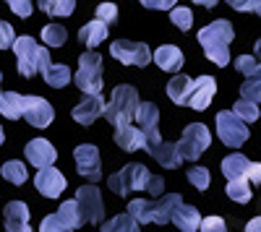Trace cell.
Wrapping results in <instances>:
<instances>
[{"label":"cell","mask_w":261,"mask_h":232,"mask_svg":"<svg viewBox=\"0 0 261 232\" xmlns=\"http://www.w3.org/2000/svg\"><path fill=\"white\" fill-rule=\"evenodd\" d=\"M246 232H261V217H253V219L246 224Z\"/></svg>","instance_id":"obj_48"},{"label":"cell","mask_w":261,"mask_h":232,"mask_svg":"<svg viewBox=\"0 0 261 232\" xmlns=\"http://www.w3.org/2000/svg\"><path fill=\"white\" fill-rule=\"evenodd\" d=\"M6 232H34L29 224V206L24 201H11L6 206Z\"/></svg>","instance_id":"obj_17"},{"label":"cell","mask_w":261,"mask_h":232,"mask_svg":"<svg viewBox=\"0 0 261 232\" xmlns=\"http://www.w3.org/2000/svg\"><path fill=\"white\" fill-rule=\"evenodd\" d=\"M136 120L141 125V133L146 136V146L162 141L160 138V131H157V123H160V110L154 102H139L136 107Z\"/></svg>","instance_id":"obj_15"},{"label":"cell","mask_w":261,"mask_h":232,"mask_svg":"<svg viewBox=\"0 0 261 232\" xmlns=\"http://www.w3.org/2000/svg\"><path fill=\"white\" fill-rule=\"evenodd\" d=\"M65 39H68V32H65L63 24H47L42 29V42H45L47 47H63Z\"/></svg>","instance_id":"obj_32"},{"label":"cell","mask_w":261,"mask_h":232,"mask_svg":"<svg viewBox=\"0 0 261 232\" xmlns=\"http://www.w3.org/2000/svg\"><path fill=\"white\" fill-rule=\"evenodd\" d=\"M0 112L8 120H18L24 112V94L16 92H0Z\"/></svg>","instance_id":"obj_25"},{"label":"cell","mask_w":261,"mask_h":232,"mask_svg":"<svg viewBox=\"0 0 261 232\" xmlns=\"http://www.w3.org/2000/svg\"><path fill=\"white\" fill-rule=\"evenodd\" d=\"M79 39H81V45H86L89 50H94L99 42L107 39V24H102L99 18L89 21V24H84V26L79 29Z\"/></svg>","instance_id":"obj_24"},{"label":"cell","mask_w":261,"mask_h":232,"mask_svg":"<svg viewBox=\"0 0 261 232\" xmlns=\"http://www.w3.org/2000/svg\"><path fill=\"white\" fill-rule=\"evenodd\" d=\"M110 55L115 60H120L123 66H136V68L149 66V60H151V50L144 45V42H128V39L113 42V45H110Z\"/></svg>","instance_id":"obj_9"},{"label":"cell","mask_w":261,"mask_h":232,"mask_svg":"<svg viewBox=\"0 0 261 232\" xmlns=\"http://www.w3.org/2000/svg\"><path fill=\"white\" fill-rule=\"evenodd\" d=\"M178 0H141V6L149 11H172Z\"/></svg>","instance_id":"obj_45"},{"label":"cell","mask_w":261,"mask_h":232,"mask_svg":"<svg viewBox=\"0 0 261 232\" xmlns=\"http://www.w3.org/2000/svg\"><path fill=\"white\" fill-rule=\"evenodd\" d=\"M170 21H172L178 29L188 32V29L193 26V13H191V8H172V11H170Z\"/></svg>","instance_id":"obj_37"},{"label":"cell","mask_w":261,"mask_h":232,"mask_svg":"<svg viewBox=\"0 0 261 232\" xmlns=\"http://www.w3.org/2000/svg\"><path fill=\"white\" fill-rule=\"evenodd\" d=\"M170 222L175 224L180 232H199V224H201V214L196 206H188V204H178L175 209H172L170 214Z\"/></svg>","instance_id":"obj_18"},{"label":"cell","mask_w":261,"mask_h":232,"mask_svg":"<svg viewBox=\"0 0 261 232\" xmlns=\"http://www.w3.org/2000/svg\"><path fill=\"white\" fill-rule=\"evenodd\" d=\"M188 183L196 188V191H206L209 183H212L209 170H206V167H191V170H188Z\"/></svg>","instance_id":"obj_36"},{"label":"cell","mask_w":261,"mask_h":232,"mask_svg":"<svg viewBox=\"0 0 261 232\" xmlns=\"http://www.w3.org/2000/svg\"><path fill=\"white\" fill-rule=\"evenodd\" d=\"M253 52H256V60H261V39L256 42V50H253Z\"/></svg>","instance_id":"obj_50"},{"label":"cell","mask_w":261,"mask_h":232,"mask_svg":"<svg viewBox=\"0 0 261 232\" xmlns=\"http://www.w3.org/2000/svg\"><path fill=\"white\" fill-rule=\"evenodd\" d=\"M180 204V196L178 193H167L162 196L160 201H146V198H134L128 204V214L134 217L139 224H165L170 222V214L172 209Z\"/></svg>","instance_id":"obj_3"},{"label":"cell","mask_w":261,"mask_h":232,"mask_svg":"<svg viewBox=\"0 0 261 232\" xmlns=\"http://www.w3.org/2000/svg\"><path fill=\"white\" fill-rule=\"evenodd\" d=\"M102 232H139V222L130 214H118L102 224Z\"/></svg>","instance_id":"obj_31"},{"label":"cell","mask_w":261,"mask_h":232,"mask_svg":"<svg viewBox=\"0 0 261 232\" xmlns=\"http://www.w3.org/2000/svg\"><path fill=\"white\" fill-rule=\"evenodd\" d=\"M162 191H165V180H162L160 175H151L149 183H146V193H151V196H162Z\"/></svg>","instance_id":"obj_46"},{"label":"cell","mask_w":261,"mask_h":232,"mask_svg":"<svg viewBox=\"0 0 261 232\" xmlns=\"http://www.w3.org/2000/svg\"><path fill=\"white\" fill-rule=\"evenodd\" d=\"M199 229H201V232H227L222 217H206V219H201Z\"/></svg>","instance_id":"obj_44"},{"label":"cell","mask_w":261,"mask_h":232,"mask_svg":"<svg viewBox=\"0 0 261 232\" xmlns=\"http://www.w3.org/2000/svg\"><path fill=\"white\" fill-rule=\"evenodd\" d=\"M13 42H16L13 26L8 24V21H0V50H8V47H13Z\"/></svg>","instance_id":"obj_43"},{"label":"cell","mask_w":261,"mask_h":232,"mask_svg":"<svg viewBox=\"0 0 261 232\" xmlns=\"http://www.w3.org/2000/svg\"><path fill=\"white\" fill-rule=\"evenodd\" d=\"M232 39H235V29L227 18H217L199 32V42L204 47V55L220 68H225L230 63V42Z\"/></svg>","instance_id":"obj_1"},{"label":"cell","mask_w":261,"mask_h":232,"mask_svg":"<svg viewBox=\"0 0 261 232\" xmlns=\"http://www.w3.org/2000/svg\"><path fill=\"white\" fill-rule=\"evenodd\" d=\"M24 154H27L29 164H34L37 170L53 167V162H55V157H58L55 149H53V143H50L47 138H34V141H29L27 149H24Z\"/></svg>","instance_id":"obj_16"},{"label":"cell","mask_w":261,"mask_h":232,"mask_svg":"<svg viewBox=\"0 0 261 232\" xmlns=\"http://www.w3.org/2000/svg\"><path fill=\"white\" fill-rule=\"evenodd\" d=\"M37 8L47 16H71L76 8V0H37Z\"/></svg>","instance_id":"obj_29"},{"label":"cell","mask_w":261,"mask_h":232,"mask_svg":"<svg viewBox=\"0 0 261 232\" xmlns=\"http://www.w3.org/2000/svg\"><path fill=\"white\" fill-rule=\"evenodd\" d=\"M76 86L86 94V97H102V55H97L94 50H86L79 57V71H76Z\"/></svg>","instance_id":"obj_5"},{"label":"cell","mask_w":261,"mask_h":232,"mask_svg":"<svg viewBox=\"0 0 261 232\" xmlns=\"http://www.w3.org/2000/svg\"><path fill=\"white\" fill-rule=\"evenodd\" d=\"M235 68L248 78V76H253V73H256L258 63H256V57H253V55H241V57H235Z\"/></svg>","instance_id":"obj_39"},{"label":"cell","mask_w":261,"mask_h":232,"mask_svg":"<svg viewBox=\"0 0 261 232\" xmlns=\"http://www.w3.org/2000/svg\"><path fill=\"white\" fill-rule=\"evenodd\" d=\"M241 99H248V102H256L258 104V99H261V66L256 68V73L253 76H248L246 78V83L241 86Z\"/></svg>","instance_id":"obj_34"},{"label":"cell","mask_w":261,"mask_h":232,"mask_svg":"<svg viewBox=\"0 0 261 232\" xmlns=\"http://www.w3.org/2000/svg\"><path fill=\"white\" fill-rule=\"evenodd\" d=\"M0 175L13 185H21V183H27V167H24V162L11 159V162H6L3 167H0Z\"/></svg>","instance_id":"obj_33"},{"label":"cell","mask_w":261,"mask_h":232,"mask_svg":"<svg viewBox=\"0 0 261 232\" xmlns=\"http://www.w3.org/2000/svg\"><path fill=\"white\" fill-rule=\"evenodd\" d=\"M227 196L238 204H248L253 198V191H251V183L248 178H238V180H227Z\"/></svg>","instance_id":"obj_30"},{"label":"cell","mask_w":261,"mask_h":232,"mask_svg":"<svg viewBox=\"0 0 261 232\" xmlns=\"http://www.w3.org/2000/svg\"><path fill=\"white\" fill-rule=\"evenodd\" d=\"M232 112L241 118L243 123H256L258 120V104L256 102H248V99H238L235 104H232Z\"/></svg>","instance_id":"obj_35"},{"label":"cell","mask_w":261,"mask_h":232,"mask_svg":"<svg viewBox=\"0 0 261 232\" xmlns=\"http://www.w3.org/2000/svg\"><path fill=\"white\" fill-rule=\"evenodd\" d=\"M21 118H27V123L34 125V128H47L55 120V110L45 97H24V112H21Z\"/></svg>","instance_id":"obj_12"},{"label":"cell","mask_w":261,"mask_h":232,"mask_svg":"<svg viewBox=\"0 0 261 232\" xmlns=\"http://www.w3.org/2000/svg\"><path fill=\"white\" fill-rule=\"evenodd\" d=\"M73 201L79 204V212H81L84 222H89V224H102L105 204H102V196H99V188H94V185L79 188Z\"/></svg>","instance_id":"obj_10"},{"label":"cell","mask_w":261,"mask_h":232,"mask_svg":"<svg viewBox=\"0 0 261 232\" xmlns=\"http://www.w3.org/2000/svg\"><path fill=\"white\" fill-rule=\"evenodd\" d=\"M149 170L144 164H136V162H130L125 164L120 172L110 175L107 178V185H110V191L118 193V196H128L130 191H146V183H149Z\"/></svg>","instance_id":"obj_6"},{"label":"cell","mask_w":261,"mask_h":232,"mask_svg":"<svg viewBox=\"0 0 261 232\" xmlns=\"http://www.w3.org/2000/svg\"><path fill=\"white\" fill-rule=\"evenodd\" d=\"M0 81H3V73H0Z\"/></svg>","instance_id":"obj_52"},{"label":"cell","mask_w":261,"mask_h":232,"mask_svg":"<svg viewBox=\"0 0 261 232\" xmlns=\"http://www.w3.org/2000/svg\"><path fill=\"white\" fill-rule=\"evenodd\" d=\"M136 107H139V94L134 86H128V83H120V86H115L113 92V99L105 104V118L110 120L115 128H120V125H130V120L136 118Z\"/></svg>","instance_id":"obj_4"},{"label":"cell","mask_w":261,"mask_h":232,"mask_svg":"<svg viewBox=\"0 0 261 232\" xmlns=\"http://www.w3.org/2000/svg\"><path fill=\"white\" fill-rule=\"evenodd\" d=\"M191 89H193V78H188L186 73H175L167 83V97L175 102V104H183L188 107V97H191Z\"/></svg>","instance_id":"obj_22"},{"label":"cell","mask_w":261,"mask_h":232,"mask_svg":"<svg viewBox=\"0 0 261 232\" xmlns=\"http://www.w3.org/2000/svg\"><path fill=\"white\" fill-rule=\"evenodd\" d=\"M246 178H248V183H253V185H261V164H258V162H251V164H248Z\"/></svg>","instance_id":"obj_47"},{"label":"cell","mask_w":261,"mask_h":232,"mask_svg":"<svg viewBox=\"0 0 261 232\" xmlns=\"http://www.w3.org/2000/svg\"><path fill=\"white\" fill-rule=\"evenodd\" d=\"M102 112H105V99H102V97H86L81 104H76L71 115H73V120L81 123V125H92Z\"/></svg>","instance_id":"obj_20"},{"label":"cell","mask_w":261,"mask_h":232,"mask_svg":"<svg viewBox=\"0 0 261 232\" xmlns=\"http://www.w3.org/2000/svg\"><path fill=\"white\" fill-rule=\"evenodd\" d=\"M214 94H217L214 76H199V78H193V89H191V97H188V107L204 112L209 104H212Z\"/></svg>","instance_id":"obj_14"},{"label":"cell","mask_w":261,"mask_h":232,"mask_svg":"<svg viewBox=\"0 0 261 232\" xmlns=\"http://www.w3.org/2000/svg\"><path fill=\"white\" fill-rule=\"evenodd\" d=\"M58 219L68 227L71 232L84 224V217H81V212H79V204H76V201H63L60 209H58Z\"/></svg>","instance_id":"obj_28"},{"label":"cell","mask_w":261,"mask_h":232,"mask_svg":"<svg viewBox=\"0 0 261 232\" xmlns=\"http://www.w3.org/2000/svg\"><path fill=\"white\" fill-rule=\"evenodd\" d=\"M97 18L102 21V24H113V21L118 18V6L115 3H99L97 6Z\"/></svg>","instance_id":"obj_40"},{"label":"cell","mask_w":261,"mask_h":232,"mask_svg":"<svg viewBox=\"0 0 261 232\" xmlns=\"http://www.w3.org/2000/svg\"><path fill=\"white\" fill-rule=\"evenodd\" d=\"M13 50H16V60H18V73L24 78H32L37 73H45V68L53 63L47 47L37 45L34 37H16Z\"/></svg>","instance_id":"obj_2"},{"label":"cell","mask_w":261,"mask_h":232,"mask_svg":"<svg viewBox=\"0 0 261 232\" xmlns=\"http://www.w3.org/2000/svg\"><path fill=\"white\" fill-rule=\"evenodd\" d=\"M115 143L123 152H139V149H146V136L141 133V128L120 125V128H115Z\"/></svg>","instance_id":"obj_21"},{"label":"cell","mask_w":261,"mask_h":232,"mask_svg":"<svg viewBox=\"0 0 261 232\" xmlns=\"http://www.w3.org/2000/svg\"><path fill=\"white\" fill-rule=\"evenodd\" d=\"M212 143V133L204 123H191L188 128L183 131V138L175 143L178 146V154L180 159H188V162H196Z\"/></svg>","instance_id":"obj_7"},{"label":"cell","mask_w":261,"mask_h":232,"mask_svg":"<svg viewBox=\"0 0 261 232\" xmlns=\"http://www.w3.org/2000/svg\"><path fill=\"white\" fill-rule=\"evenodd\" d=\"M42 76H45L47 86H53V89H63L65 83L71 81V68H68V66H63V63H50Z\"/></svg>","instance_id":"obj_27"},{"label":"cell","mask_w":261,"mask_h":232,"mask_svg":"<svg viewBox=\"0 0 261 232\" xmlns=\"http://www.w3.org/2000/svg\"><path fill=\"white\" fill-rule=\"evenodd\" d=\"M6 3H8V8H11L16 16H21V18H29L32 11H34L32 0H6Z\"/></svg>","instance_id":"obj_41"},{"label":"cell","mask_w":261,"mask_h":232,"mask_svg":"<svg viewBox=\"0 0 261 232\" xmlns=\"http://www.w3.org/2000/svg\"><path fill=\"white\" fill-rule=\"evenodd\" d=\"M217 136L230 149H241L248 141V128L232 110H222V112H217Z\"/></svg>","instance_id":"obj_8"},{"label":"cell","mask_w":261,"mask_h":232,"mask_svg":"<svg viewBox=\"0 0 261 232\" xmlns=\"http://www.w3.org/2000/svg\"><path fill=\"white\" fill-rule=\"evenodd\" d=\"M248 159L243 154H230L222 159V175L227 180H238V178H246V170H248Z\"/></svg>","instance_id":"obj_26"},{"label":"cell","mask_w":261,"mask_h":232,"mask_svg":"<svg viewBox=\"0 0 261 232\" xmlns=\"http://www.w3.org/2000/svg\"><path fill=\"white\" fill-rule=\"evenodd\" d=\"M151 60L167 73H178L183 68V52L175 45H160L154 52H151Z\"/></svg>","instance_id":"obj_19"},{"label":"cell","mask_w":261,"mask_h":232,"mask_svg":"<svg viewBox=\"0 0 261 232\" xmlns=\"http://www.w3.org/2000/svg\"><path fill=\"white\" fill-rule=\"evenodd\" d=\"M65 185H68V180H65V175L60 170H55V167H45V170H39L37 178H34V188L45 196V198H58Z\"/></svg>","instance_id":"obj_13"},{"label":"cell","mask_w":261,"mask_h":232,"mask_svg":"<svg viewBox=\"0 0 261 232\" xmlns=\"http://www.w3.org/2000/svg\"><path fill=\"white\" fill-rule=\"evenodd\" d=\"M191 3H199V6H204V8H214L220 0H191Z\"/></svg>","instance_id":"obj_49"},{"label":"cell","mask_w":261,"mask_h":232,"mask_svg":"<svg viewBox=\"0 0 261 232\" xmlns=\"http://www.w3.org/2000/svg\"><path fill=\"white\" fill-rule=\"evenodd\" d=\"M146 152L154 157L162 167H178V164L183 162L180 154H178V146H175V143H167V141H157V143L146 146Z\"/></svg>","instance_id":"obj_23"},{"label":"cell","mask_w":261,"mask_h":232,"mask_svg":"<svg viewBox=\"0 0 261 232\" xmlns=\"http://www.w3.org/2000/svg\"><path fill=\"white\" fill-rule=\"evenodd\" d=\"M6 143V133H3V128H0V146Z\"/></svg>","instance_id":"obj_51"},{"label":"cell","mask_w":261,"mask_h":232,"mask_svg":"<svg viewBox=\"0 0 261 232\" xmlns=\"http://www.w3.org/2000/svg\"><path fill=\"white\" fill-rule=\"evenodd\" d=\"M225 3L230 6V8H235V11H248V13H256V16H261V0H225Z\"/></svg>","instance_id":"obj_38"},{"label":"cell","mask_w":261,"mask_h":232,"mask_svg":"<svg viewBox=\"0 0 261 232\" xmlns=\"http://www.w3.org/2000/svg\"><path fill=\"white\" fill-rule=\"evenodd\" d=\"M73 159H76V172L86 180H99L102 175V162H99V149L92 143H81L73 149Z\"/></svg>","instance_id":"obj_11"},{"label":"cell","mask_w":261,"mask_h":232,"mask_svg":"<svg viewBox=\"0 0 261 232\" xmlns=\"http://www.w3.org/2000/svg\"><path fill=\"white\" fill-rule=\"evenodd\" d=\"M39 232H71V229H68V227H65V224L58 219V214H50V217L42 219Z\"/></svg>","instance_id":"obj_42"}]
</instances>
